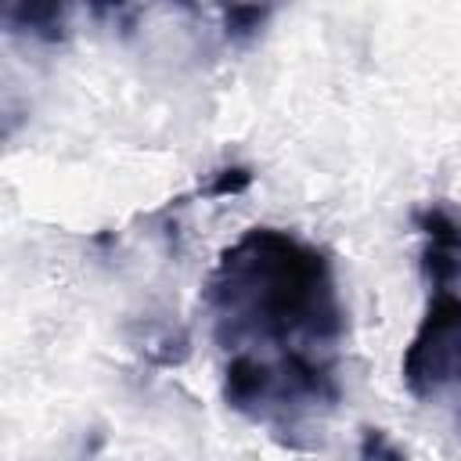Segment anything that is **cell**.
Here are the masks:
<instances>
[{
	"label": "cell",
	"mask_w": 461,
	"mask_h": 461,
	"mask_svg": "<svg viewBox=\"0 0 461 461\" xmlns=\"http://www.w3.org/2000/svg\"><path fill=\"white\" fill-rule=\"evenodd\" d=\"M400 375L418 403L450 407L461 425V295L432 292L403 349Z\"/></svg>",
	"instance_id": "3"
},
{
	"label": "cell",
	"mask_w": 461,
	"mask_h": 461,
	"mask_svg": "<svg viewBox=\"0 0 461 461\" xmlns=\"http://www.w3.org/2000/svg\"><path fill=\"white\" fill-rule=\"evenodd\" d=\"M411 220L421 238L425 285L432 292H454L461 285V209L447 202H425Z\"/></svg>",
	"instance_id": "4"
},
{
	"label": "cell",
	"mask_w": 461,
	"mask_h": 461,
	"mask_svg": "<svg viewBox=\"0 0 461 461\" xmlns=\"http://www.w3.org/2000/svg\"><path fill=\"white\" fill-rule=\"evenodd\" d=\"M4 29L40 43H61L68 36L72 0H0Z\"/></svg>",
	"instance_id": "5"
},
{
	"label": "cell",
	"mask_w": 461,
	"mask_h": 461,
	"mask_svg": "<svg viewBox=\"0 0 461 461\" xmlns=\"http://www.w3.org/2000/svg\"><path fill=\"white\" fill-rule=\"evenodd\" d=\"M212 7L220 11L223 40L230 47H249L256 36H263L281 0H212Z\"/></svg>",
	"instance_id": "6"
},
{
	"label": "cell",
	"mask_w": 461,
	"mask_h": 461,
	"mask_svg": "<svg viewBox=\"0 0 461 461\" xmlns=\"http://www.w3.org/2000/svg\"><path fill=\"white\" fill-rule=\"evenodd\" d=\"M360 454H364V457H371V454H375V457H400V450L389 447V443H385V432H378V429H367V432H364Z\"/></svg>",
	"instance_id": "9"
},
{
	"label": "cell",
	"mask_w": 461,
	"mask_h": 461,
	"mask_svg": "<svg viewBox=\"0 0 461 461\" xmlns=\"http://www.w3.org/2000/svg\"><path fill=\"white\" fill-rule=\"evenodd\" d=\"M249 184H252V169L249 166H223V169L209 173L205 184H198V194L202 198H230V194L249 191Z\"/></svg>",
	"instance_id": "7"
},
{
	"label": "cell",
	"mask_w": 461,
	"mask_h": 461,
	"mask_svg": "<svg viewBox=\"0 0 461 461\" xmlns=\"http://www.w3.org/2000/svg\"><path fill=\"white\" fill-rule=\"evenodd\" d=\"M220 393L234 414L270 429L288 447H303L299 436L342 400V382L339 364L328 360L227 357Z\"/></svg>",
	"instance_id": "2"
},
{
	"label": "cell",
	"mask_w": 461,
	"mask_h": 461,
	"mask_svg": "<svg viewBox=\"0 0 461 461\" xmlns=\"http://www.w3.org/2000/svg\"><path fill=\"white\" fill-rule=\"evenodd\" d=\"M86 11L97 25H115L119 32H133L137 29V0H86Z\"/></svg>",
	"instance_id": "8"
},
{
	"label": "cell",
	"mask_w": 461,
	"mask_h": 461,
	"mask_svg": "<svg viewBox=\"0 0 461 461\" xmlns=\"http://www.w3.org/2000/svg\"><path fill=\"white\" fill-rule=\"evenodd\" d=\"M202 306L223 357L339 364L346 306L335 263L292 230H241L209 270Z\"/></svg>",
	"instance_id": "1"
}]
</instances>
